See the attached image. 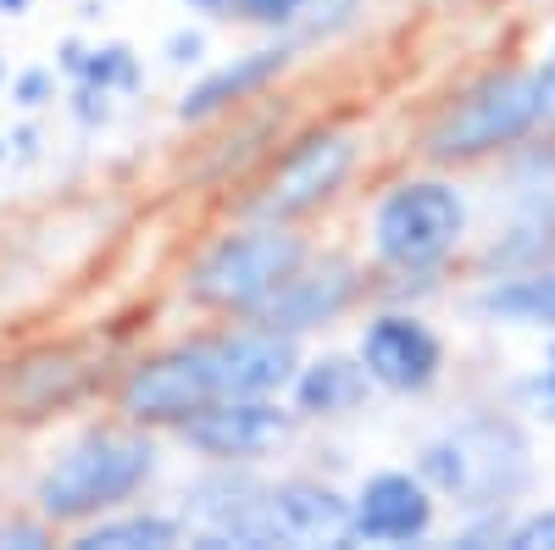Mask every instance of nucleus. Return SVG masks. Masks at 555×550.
Segmentation results:
<instances>
[{"instance_id":"27","label":"nucleus","mask_w":555,"mask_h":550,"mask_svg":"<svg viewBox=\"0 0 555 550\" xmlns=\"http://www.w3.org/2000/svg\"><path fill=\"white\" fill-rule=\"evenodd\" d=\"M539 400L550 406V418H555V340L544 350V367H539Z\"/></svg>"},{"instance_id":"19","label":"nucleus","mask_w":555,"mask_h":550,"mask_svg":"<svg viewBox=\"0 0 555 550\" xmlns=\"http://www.w3.org/2000/svg\"><path fill=\"white\" fill-rule=\"evenodd\" d=\"M361 12H366V0H311L289 39H295V44H306V39H334V34H345Z\"/></svg>"},{"instance_id":"23","label":"nucleus","mask_w":555,"mask_h":550,"mask_svg":"<svg viewBox=\"0 0 555 550\" xmlns=\"http://www.w3.org/2000/svg\"><path fill=\"white\" fill-rule=\"evenodd\" d=\"M162 56H167L172 67H206V34H201V28H178V34H167Z\"/></svg>"},{"instance_id":"9","label":"nucleus","mask_w":555,"mask_h":550,"mask_svg":"<svg viewBox=\"0 0 555 550\" xmlns=\"http://www.w3.org/2000/svg\"><path fill=\"white\" fill-rule=\"evenodd\" d=\"M356 356L384 395H428L444 379V340L416 311H373L356 334Z\"/></svg>"},{"instance_id":"16","label":"nucleus","mask_w":555,"mask_h":550,"mask_svg":"<svg viewBox=\"0 0 555 550\" xmlns=\"http://www.w3.org/2000/svg\"><path fill=\"white\" fill-rule=\"evenodd\" d=\"M190 539V523L156 507H117L95 523L73 528V550H167Z\"/></svg>"},{"instance_id":"26","label":"nucleus","mask_w":555,"mask_h":550,"mask_svg":"<svg viewBox=\"0 0 555 550\" xmlns=\"http://www.w3.org/2000/svg\"><path fill=\"white\" fill-rule=\"evenodd\" d=\"M539 73V95H544V128H555V39L544 44V56L533 62Z\"/></svg>"},{"instance_id":"28","label":"nucleus","mask_w":555,"mask_h":550,"mask_svg":"<svg viewBox=\"0 0 555 550\" xmlns=\"http://www.w3.org/2000/svg\"><path fill=\"white\" fill-rule=\"evenodd\" d=\"M178 7H190L201 17H234V0H178Z\"/></svg>"},{"instance_id":"18","label":"nucleus","mask_w":555,"mask_h":550,"mask_svg":"<svg viewBox=\"0 0 555 550\" xmlns=\"http://www.w3.org/2000/svg\"><path fill=\"white\" fill-rule=\"evenodd\" d=\"M7 95H12L17 112L39 117L44 106H56V101L67 95V78H62L51 62H28V67H17V73L7 78Z\"/></svg>"},{"instance_id":"29","label":"nucleus","mask_w":555,"mask_h":550,"mask_svg":"<svg viewBox=\"0 0 555 550\" xmlns=\"http://www.w3.org/2000/svg\"><path fill=\"white\" fill-rule=\"evenodd\" d=\"M28 12H34V0H0V17H7V23H17Z\"/></svg>"},{"instance_id":"8","label":"nucleus","mask_w":555,"mask_h":550,"mask_svg":"<svg viewBox=\"0 0 555 550\" xmlns=\"http://www.w3.org/2000/svg\"><path fill=\"white\" fill-rule=\"evenodd\" d=\"M300 423V411L284 395H245V400H222L195 411L190 423H178L172 439L183 450H195L201 462H234V468H256L261 456H272L278 445H289Z\"/></svg>"},{"instance_id":"12","label":"nucleus","mask_w":555,"mask_h":550,"mask_svg":"<svg viewBox=\"0 0 555 550\" xmlns=\"http://www.w3.org/2000/svg\"><path fill=\"white\" fill-rule=\"evenodd\" d=\"M295 56H300V44L284 34V39L256 44V51H245V56H234V62H217V67H206V73L178 95L172 117L190 123V128H195V123H217V117H228L234 106L256 101L267 84L284 78V73L295 67Z\"/></svg>"},{"instance_id":"20","label":"nucleus","mask_w":555,"mask_h":550,"mask_svg":"<svg viewBox=\"0 0 555 550\" xmlns=\"http://www.w3.org/2000/svg\"><path fill=\"white\" fill-rule=\"evenodd\" d=\"M306 7H311V0H234V17L256 23V28H272V34H295Z\"/></svg>"},{"instance_id":"22","label":"nucleus","mask_w":555,"mask_h":550,"mask_svg":"<svg viewBox=\"0 0 555 550\" xmlns=\"http://www.w3.org/2000/svg\"><path fill=\"white\" fill-rule=\"evenodd\" d=\"M555 550V507L522 512L517 523H505V550Z\"/></svg>"},{"instance_id":"5","label":"nucleus","mask_w":555,"mask_h":550,"mask_svg":"<svg viewBox=\"0 0 555 550\" xmlns=\"http://www.w3.org/2000/svg\"><path fill=\"white\" fill-rule=\"evenodd\" d=\"M473 228V206L467 190L455 178L423 172V178H400L373 201L366 212V251L384 272H400V279H428L439 272L461 240Z\"/></svg>"},{"instance_id":"1","label":"nucleus","mask_w":555,"mask_h":550,"mask_svg":"<svg viewBox=\"0 0 555 550\" xmlns=\"http://www.w3.org/2000/svg\"><path fill=\"white\" fill-rule=\"evenodd\" d=\"M300 361H306L300 340L256 323V317H234L228 329L190 334L167 350L128 361L117 373L112 406L117 418L139 429L172 434L206 406L245 400V395H289Z\"/></svg>"},{"instance_id":"21","label":"nucleus","mask_w":555,"mask_h":550,"mask_svg":"<svg viewBox=\"0 0 555 550\" xmlns=\"http://www.w3.org/2000/svg\"><path fill=\"white\" fill-rule=\"evenodd\" d=\"M67 117L78 123V128H89V133H95V128H106L112 123V89H101V84H67Z\"/></svg>"},{"instance_id":"4","label":"nucleus","mask_w":555,"mask_h":550,"mask_svg":"<svg viewBox=\"0 0 555 550\" xmlns=\"http://www.w3.org/2000/svg\"><path fill=\"white\" fill-rule=\"evenodd\" d=\"M306 256H311V240L300 234V222L250 217L245 228L217 234L190 261L183 295H190L195 311H211V317H256Z\"/></svg>"},{"instance_id":"3","label":"nucleus","mask_w":555,"mask_h":550,"mask_svg":"<svg viewBox=\"0 0 555 550\" xmlns=\"http://www.w3.org/2000/svg\"><path fill=\"white\" fill-rule=\"evenodd\" d=\"M533 133H550L539 73L533 67H489L483 78L455 89V95L428 117L416 151L434 167H473V162L517 151Z\"/></svg>"},{"instance_id":"31","label":"nucleus","mask_w":555,"mask_h":550,"mask_svg":"<svg viewBox=\"0 0 555 550\" xmlns=\"http://www.w3.org/2000/svg\"><path fill=\"white\" fill-rule=\"evenodd\" d=\"M7 156H12V151H7V128H0V162H7Z\"/></svg>"},{"instance_id":"11","label":"nucleus","mask_w":555,"mask_h":550,"mask_svg":"<svg viewBox=\"0 0 555 550\" xmlns=\"http://www.w3.org/2000/svg\"><path fill=\"white\" fill-rule=\"evenodd\" d=\"M356 295H361V267L339 251H311L284 279V290L256 311V323L289 334V340H306L317 329L339 323V317L356 306Z\"/></svg>"},{"instance_id":"24","label":"nucleus","mask_w":555,"mask_h":550,"mask_svg":"<svg viewBox=\"0 0 555 550\" xmlns=\"http://www.w3.org/2000/svg\"><path fill=\"white\" fill-rule=\"evenodd\" d=\"M7 151H12V162H23V167H28V162H39V151H44V133H39V123H34L28 112H23V123L7 133Z\"/></svg>"},{"instance_id":"15","label":"nucleus","mask_w":555,"mask_h":550,"mask_svg":"<svg viewBox=\"0 0 555 550\" xmlns=\"http://www.w3.org/2000/svg\"><path fill=\"white\" fill-rule=\"evenodd\" d=\"M373 373H366V361L356 350H322V356H306L300 373L289 384V406L300 418L322 423V418H350L373 400Z\"/></svg>"},{"instance_id":"30","label":"nucleus","mask_w":555,"mask_h":550,"mask_svg":"<svg viewBox=\"0 0 555 550\" xmlns=\"http://www.w3.org/2000/svg\"><path fill=\"white\" fill-rule=\"evenodd\" d=\"M7 78H12V67H7V56H0V89H7Z\"/></svg>"},{"instance_id":"6","label":"nucleus","mask_w":555,"mask_h":550,"mask_svg":"<svg viewBox=\"0 0 555 550\" xmlns=\"http://www.w3.org/2000/svg\"><path fill=\"white\" fill-rule=\"evenodd\" d=\"M361 162V140L339 123L306 128L300 140H289V151L267 167V178L256 183V195L245 201V217H267V222H306L311 212L328 206L350 172Z\"/></svg>"},{"instance_id":"13","label":"nucleus","mask_w":555,"mask_h":550,"mask_svg":"<svg viewBox=\"0 0 555 550\" xmlns=\"http://www.w3.org/2000/svg\"><path fill=\"white\" fill-rule=\"evenodd\" d=\"M278 545H350V495L322 478H272Z\"/></svg>"},{"instance_id":"7","label":"nucleus","mask_w":555,"mask_h":550,"mask_svg":"<svg viewBox=\"0 0 555 550\" xmlns=\"http://www.w3.org/2000/svg\"><path fill=\"white\" fill-rule=\"evenodd\" d=\"M272 478H261L256 468H234V462H206V473L195 484H183L178 517L190 523L195 545H278L272 528Z\"/></svg>"},{"instance_id":"14","label":"nucleus","mask_w":555,"mask_h":550,"mask_svg":"<svg viewBox=\"0 0 555 550\" xmlns=\"http://www.w3.org/2000/svg\"><path fill=\"white\" fill-rule=\"evenodd\" d=\"M478 323L494 329H539L555 334V261H528V267H505L483 290L473 295Z\"/></svg>"},{"instance_id":"25","label":"nucleus","mask_w":555,"mask_h":550,"mask_svg":"<svg viewBox=\"0 0 555 550\" xmlns=\"http://www.w3.org/2000/svg\"><path fill=\"white\" fill-rule=\"evenodd\" d=\"M83 62H89V39L67 34V39L56 44V73H62L67 84H78V78H83Z\"/></svg>"},{"instance_id":"2","label":"nucleus","mask_w":555,"mask_h":550,"mask_svg":"<svg viewBox=\"0 0 555 550\" xmlns=\"http://www.w3.org/2000/svg\"><path fill=\"white\" fill-rule=\"evenodd\" d=\"M162 468V450H156V429H139L128 418L117 423H95L83 429L78 439H67L51 468L34 478V512L51 523V528H83L145 489Z\"/></svg>"},{"instance_id":"10","label":"nucleus","mask_w":555,"mask_h":550,"mask_svg":"<svg viewBox=\"0 0 555 550\" xmlns=\"http://www.w3.org/2000/svg\"><path fill=\"white\" fill-rule=\"evenodd\" d=\"M439 523V489L416 468H378L350 495V545H423Z\"/></svg>"},{"instance_id":"17","label":"nucleus","mask_w":555,"mask_h":550,"mask_svg":"<svg viewBox=\"0 0 555 550\" xmlns=\"http://www.w3.org/2000/svg\"><path fill=\"white\" fill-rule=\"evenodd\" d=\"M78 84H101L112 95H133V89H145V56L122 39H101V44H89V62H83Z\"/></svg>"}]
</instances>
